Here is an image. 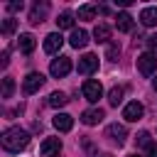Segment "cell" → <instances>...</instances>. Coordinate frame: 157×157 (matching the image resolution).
Segmentation results:
<instances>
[{"label": "cell", "instance_id": "cell-19", "mask_svg": "<svg viewBox=\"0 0 157 157\" xmlns=\"http://www.w3.org/2000/svg\"><path fill=\"white\" fill-rule=\"evenodd\" d=\"M123 93H125L123 86H113V88L108 91V103H110V105H120V103H123Z\"/></svg>", "mask_w": 157, "mask_h": 157}, {"label": "cell", "instance_id": "cell-21", "mask_svg": "<svg viewBox=\"0 0 157 157\" xmlns=\"http://www.w3.org/2000/svg\"><path fill=\"white\" fill-rule=\"evenodd\" d=\"M69 103V98H66V93H61V91H54L52 96H49V105L52 108H61V105H66Z\"/></svg>", "mask_w": 157, "mask_h": 157}, {"label": "cell", "instance_id": "cell-26", "mask_svg": "<svg viewBox=\"0 0 157 157\" xmlns=\"http://www.w3.org/2000/svg\"><path fill=\"white\" fill-rule=\"evenodd\" d=\"M152 140H150V132L147 130H142V132H137V145H142V147H147Z\"/></svg>", "mask_w": 157, "mask_h": 157}, {"label": "cell", "instance_id": "cell-25", "mask_svg": "<svg viewBox=\"0 0 157 157\" xmlns=\"http://www.w3.org/2000/svg\"><path fill=\"white\" fill-rule=\"evenodd\" d=\"M15 27H17V22H15L12 17L2 20V34H12V32H15Z\"/></svg>", "mask_w": 157, "mask_h": 157}, {"label": "cell", "instance_id": "cell-12", "mask_svg": "<svg viewBox=\"0 0 157 157\" xmlns=\"http://www.w3.org/2000/svg\"><path fill=\"white\" fill-rule=\"evenodd\" d=\"M52 123H54V128H56L59 132H69V130L74 128V118H71L69 113H56Z\"/></svg>", "mask_w": 157, "mask_h": 157}, {"label": "cell", "instance_id": "cell-9", "mask_svg": "<svg viewBox=\"0 0 157 157\" xmlns=\"http://www.w3.org/2000/svg\"><path fill=\"white\" fill-rule=\"evenodd\" d=\"M61 44H64V37H61L59 32H52V34L44 37V52H47V54H56V52L61 49Z\"/></svg>", "mask_w": 157, "mask_h": 157}, {"label": "cell", "instance_id": "cell-8", "mask_svg": "<svg viewBox=\"0 0 157 157\" xmlns=\"http://www.w3.org/2000/svg\"><path fill=\"white\" fill-rule=\"evenodd\" d=\"M59 150H61V140L59 137H47L39 145V155L42 157H54V155H59Z\"/></svg>", "mask_w": 157, "mask_h": 157}, {"label": "cell", "instance_id": "cell-28", "mask_svg": "<svg viewBox=\"0 0 157 157\" xmlns=\"http://www.w3.org/2000/svg\"><path fill=\"white\" fill-rule=\"evenodd\" d=\"M147 47H150V49H155V52H157V32H155V34H152V37H147Z\"/></svg>", "mask_w": 157, "mask_h": 157}, {"label": "cell", "instance_id": "cell-24", "mask_svg": "<svg viewBox=\"0 0 157 157\" xmlns=\"http://www.w3.org/2000/svg\"><path fill=\"white\" fill-rule=\"evenodd\" d=\"M120 56V44H115V42H110L108 44V52H105V59H110V61H115Z\"/></svg>", "mask_w": 157, "mask_h": 157}, {"label": "cell", "instance_id": "cell-1", "mask_svg": "<svg viewBox=\"0 0 157 157\" xmlns=\"http://www.w3.org/2000/svg\"><path fill=\"white\" fill-rule=\"evenodd\" d=\"M0 140H2V147L7 152H20L29 145V132L22 130V128H7Z\"/></svg>", "mask_w": 157, "mask_h": 157}, {"label": "cell", "instance_id": "cell-15", "mask_svg": "<svg viewBox=\"0 0 157 157\" xmlns=\"http://www.w3.org/2000/svg\"><path fill=\"white\" fill-rule=\"evenodd\" d=\"M17 44H20V52H22V54H32V52H34V47H37V42H34V37H32L29 32H25V34H20V39H17Z\"/></svg>", "mask_w": 157, "mask_h": 157}, {"label": "cell", "instance_id": "cell-33", "mask_svg": "<svg viewBox=\"0 0 157 157\" xmlns=\"http://www.w3.org/2000/svg\"><path fill=\"white\" fill-rule=\"evenodd\" d=\"M128 157H140V155H128Z\"/></svg>", "mask_w": 157, "mask_h": 157}, {"label": "cell", "instance_id": "cell-23", "mask_svg": "<svg viewBox=\"0 0 157 157\" xmlns=\"http://www.w3.org/2000/svg\"><path fill=\"white\" fill-rule=\"evenodd\" d=\"M12 93H15V81L10 76H5L2 78V98H12Z\"/></svg>", "mask_w": 157, "mask_h": 157}, {"label": "cell", "instance_id": "cell-27", "mask_svg": "<svg viewBox=\"0 0 157 157\" xmlns=\"http://www.w3.org/2000/svg\"><path fill=\"white\" fill-rule=\"evenodd\" d=\"M145 157H157V142H150L145 147Z\"/></svg>", "mask_w": 157, "mask_h": 157}, {"label": "cell", "instance_id": "cell-16", "mask_svg": "<svg viewBox=\"0 0 157 157\" xmlns=\"http://www.w3.org/2000/svg\"><path fill=\"white\" fill-rule=\"evenodd\" d=\"M132 17L128 15V12H118V17H115V27L120 29V32H132Z\"/></svg>", "mask_w": 157, "mask_h": 157}, {"label": "cell", "instance_id": "cell-5", "mask_svg": "<svg viewBox=\"0 0 157 157\" xmlns=\"http://www.w3.org/2000/svg\"><path fill=\"white\" fill-rule=\"evenodd\" d=\"M42 83H44V76H42L39 71H32V74L25 76V81H22V91H25L27 96H32V93H37V91L42 88Z\"/></svg>", "mask_w": 157, "mask_h": 157}, {"label": "cell", "instance_id": "cell-6", "mask_svg": "<svg viewBox=\"0 0 157 157\" xmlns=\"http://www.w3.org/2000/svg\"><path fill=\"white\" fill-rule=\"evenodd\" d=\"M142 113H145V108H142L140 101H130V103L123 108V118H125L128 123H137V120L142 118Z\"/></svg>", "mask_w": 157, "mask_h": 157}, {"label": "cell", "instance_id": "cell-14", "mask_svg": "<svg viewBox=\"0 0 157 157\" xmlns=\"http://www.w3.org/2000/svg\"><path fill=\"white\" fill-rule=\"evenodd\" d=\"M69 44H71L74 49H83V47L88 44V32H86V29H74Z\"/></svg>", "mask_w": 157, "mask_h": 157}, {"label": "cell", "instance_id": "cell-4", "mask_svg": "<svg viewBox=\"0 0 157 157\" xmlns=\"http://www.w3.org/2000/svg\"><path fill=\"white\" fill-rule=\"evenodd\" d=\"M69 71H71V59H69V56H59V59H54V61L49 64V74H52L54 78H64Z\"/></svg>", "mask_w": 157, "mask_h": 157}, {"label": "cell", "instance_id": "cell-17", "mask_svg": "<svg viewBox=\"0 0 157 157\" xmlns=\"http://www.w3.org/2000/svg\"><path fill=\"white\" fill-rule=\"evenodd\" d=\"M140 22H142L145 27H155V25H157V7H145V10L140 12Z\"/></svg>", "mask_w": 157, "mask_h": 157}, {"label": "cell", "instance_id": "cell-10", "mask_svg": "<svg viewBox=\"0 0 157 157\" xmlns=\"http://www.w3.org/2000/svg\"><path fill=\"white\" fill-rule=\"evenodd\" d=\"M105 137H110L113 142L123 145V142H125V137H128V130H125V125L113 123V125H108V128H105Z\"/></svg>", "mask_w": 157, "mask_h": 157}, {"label": "cell", "instance_id": "cell-18", "mask_svg": "<svg viewBox=\"0 0 157 157\" xmlns=\"http://www.w3.org/2000/svg\"><path fill=\"white\" fill-rule=\"evenodd\" d=\"M93 39L101 42V44H105V42L110 39V27H108V25H98V27L93 29Z\"/></svg>", "mask_w": 157, "mask_h": 157}, {"label": "cell", "instance_id": "cell-11", "mask_svg": "<svg viewBox=\"0 0 157 157\" xmlns=\"http://www.w3.org/2000/svg\"><path fill=\"white\" fill-rule=\"evenodd\" d=\"M103 118H105V113H103L101 108H88V110L81 113V123H83V125H98Z\"/></svg>", "mask_w": 157, "mask_h": 157}, {"label": "cell", "instance_id": "cell-30", "mask_svg": "<svg viewBox=\"0 0 157 157\" xmlns=\"http://www.w3.org/2000/svg\"><path fill=\"white\" fill-rule=\"evenodd\" d=\"M7 61H10V52L5 49V52H2V59H0V66H7Z\"/></svg>", "mask_w": 157, "mask_h": 157}, {"label": "cell", "instance_id": "cell-2", "mask_svg": "<svg viewBox=\"0 0 157 157\" xmlns=\"http://www.w3.org/2000/svg\"><path fill=\"white\" fill-rule=\"evenodd\" d=\"M155 69H157V54L155 52H145V54L137 56V71L142 76H152Z\"/></svg>", "mask_w": 157, "mask_h": 157}, {"label": "cell", "instance_id": "cell-22", "mask_svg": "<svg viewBox=\"0 0 157 157\" xmlns=\"http://www.w3.org/2000/svg\"><path fill=\"white\" fill-rule=\"evenodd\" d=\"M96 10H98L96 5H81V7H78V20H86V22L93 20V17H96Z\"/></svg>", "mask_w": 157, "mask_h": 157}, {"label": "cell", "instance_id": "cell-32", "mask_svg": "<svg viewBox=\"0 0 157 157\" xmlns=\"http://www.w3.org/2000/svg\"><path fill=\"white\" fill-rule=\"evenodd\" d=\"M152 86H155V91H157V76H155V78H152Z\"/></svg>", "mask_w": 157, "mask_h": 157}, {"label": "cell", "instance_id": "cell-13", "mask_svg": "<svg viewBox=\"0 0 157 157\" xmlns=\"http://www.w3.org/2000/svg\"><path fill=\"white\" fill-rule=\"evenodd\" d=\"M47 10H49V2H37V5L32 7V12H29V22H32V25H39V22H44V17H47Z\"/></svg>", "mask_w": 157, "mask_h": 157}, {"label": "cell", "instance_id": "cell-29", "mask_svg": "<svg viewBox=\"0 0 157 157\" xmlns=\"http://www.w3.org/2000/svg\"><path fill=\"white\" fill-rule=\"evenodd\" d=\"M7 10H10V12H17V10H22V0H20V2H10V5H7Z\"/></svg>", "mask_w": 157, "mask_h": 157}, {"label": "cell", "instance_id": "cell-7", "mask_svg": "<svg viewBox=\"0 0 157 157\" xmlns=\"http://www.w3.org/2000/svg\"><path fill=\"white\" fill-rule=\"evenodd\" d=\"M78 74H83V76H88V74H93L96 69H98V56L96 54H83L81 59H78Z\"/></svg>", "mask_w": 157, "mask_h": 157}, {"label": "cell", "instance_id": "cell-31", "mask_svg": "<svg viewBox=\"0 0 157 157\" xmlns=\"http://www.w3.org/2000/svg\"><path fill=\"white\" fill-rule=\"evenodd\" d=\"M98 10H101V15H108V12H110V7H108V5H101Z\"/></svg>", "mask_w": 157, "mask_h": 157}, {"label": "cell", "instance_id": "cell-20", "mask_svg": "<svg viewBox=\"0 0 157 157\" xmlns=\"http://www.w3.org/2000/svg\"><path fill=\"white\" fill-rule=\"evenodd\" d=\"M56 25H59V29H71L74 27V12H61L56 17Z\"/></svg>", "mask_w": 157, "mask_h": 157}, {"label": "cell", "instance_id": "cell-3", "mask_svg": "<svg viewBox=\"0 0 157 157\" xmlns=\"http://www.w3.org/2000/svg\"><path fill=\"white\" fill-rule=\"evenodd\" d=\"M81 91H83V98H86V101H91V103H96V101L103 96V86H101V81H96V78L83 81Z\"/></svg>", "mask_w": 157, "mask_h": 157}]
</instances>
